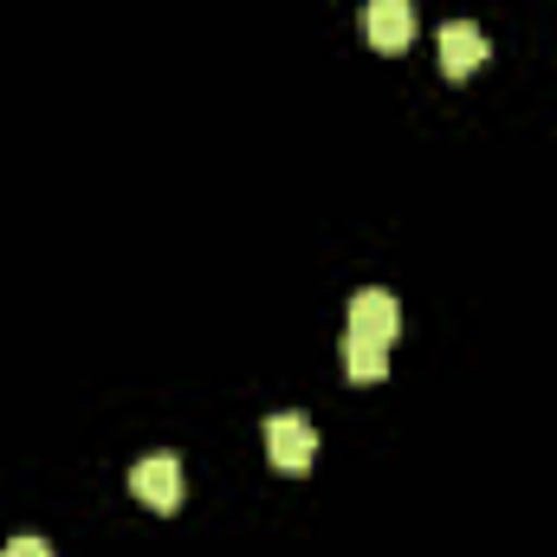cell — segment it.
Masks as SVG:
<instances>
[{
	"label": "cell",
	"instance_id": "cell-1",
	"mask_svg": "<svg viewBox=\"0 0 557 557\" xmlns=\"http://www.w3.org/2000/svg\"><path fill=\"white\" fill-rule=\"evenodd\" d=\"M267 454H273L278 473H305L318 460V428H311V416H298V409L267 416Z\"/></svg>",
	"mask_w": 557,
	"mask_h": 557
},
{
	"label": "cell",
	"instance_id": "cell-2",
	"mask_svg": "<svg viewBox=\"0 0 557 557\" xmlns=\"http://www.w3.org/2000/svg\"><path fill=\"white\" fill-rule=\"evenodd\" d=\"M131 486H137V499L149 506V512H175V506L188 499L182 460H175V454H143L137 467H131Z\"/></svg>",
	"mask_w": 557,
	"mask_h": 557
},
{
	"label": "cell",
	"instance_id": "cell-3",
	"mask_svg": "<svg viewBox=\"0 0 557 557\" xmlns=\"http://www.w3.org/2000/svg\"><path fill=\"white\" fill-rule=\"evenodd\" d=\"M363 39L376 52H403L416 39V0H363Z\"/></svg>",
	"mask_w": 557,
	"mask_h": 557
},
{
	"label": "cell",
	"instance_id": "cell-4",
	"mask_svg": "<svg viewBox=\"0 0 557 557\" xmlns=\"http://www.w3.org/2000/svg\"><path fill=\"white\" fill-rule=\"evenodd\" d=\"M486 52H493V46H486V33H480L473 20H447V26H441V72H447L454 85L473 78V72L486 65Z\"/></svg>",
	"mask_w": 557,
	"mask_h": 557
},
{
	"label": "cell",
	"instance_id": "cell-5",
	"mask_svg": "<svg viewBox=\"0 0 557 557\" xmlns=\"http://www.w3.org/2000/svg\"><path fill=\"white\" fill-rule=\"evenodd\" d=\"M350 331H357V337H376V344H396V331H403V305H396V292L363 285V292L350 298Z\"/></svg>",
	"mask_w": 557,
	"mask_h": 557
},
{
	"label": "cell",
	"instance_id": "cell-6",
	"mask_svg": "<svg viewBox=\"0 0 557 557\" xmlns=\"http://www.w3.org/2000/svg\"><path fill=\"white\" fill-rule=\"evenodd\" d=\"M344 370H350V383H383L389 376V344L344 331Z\"/></svg>",
	"mask_w": 557,
	"mask_h": 557
},
{
	"label": "cell",
	"instance_id": "cell-7",
	"mask_svg": "<svg viewBox=\"0 0 557 557\" xmlns=\"http://www.w3.org/2000/svg\"><path fill=\"white\" fill-rule=\"evenodd\" d=\"M0 557H52V552H46V539L20 532V539H7V552H0Z\"/></svg>",
	"mask_w": 557,
	"mask_h": 557
}]
</instances>
